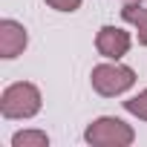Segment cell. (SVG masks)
Here are the masks:
<instances>
[{"mask_svg": "<svg viewBox=\"0 0 147 147\" xmlns=\"http://www.w3.org/2000/svg\"><path fill=\"white\" fill-rule=\"evenodd\" d=\"M0 113L3 118H32L40 113V90L29 81H18L3 90L0 95Z\"/></svg>", "mask_w": 147, "mask_h": 147, "instance_id": "1", "label": "cell"}, {"mask_svg": "<svg viewBox=\"0 0 147 147\" xmlns=\"http://www.w3.org/2000/svg\"><path fill=\"white\" fill-rule=\"evenodd\" d=\"M84 138L92 144V147H127L136 141V133L130 124H124L121 118L115 115H101L95 118L87 130H84Z\"/></svg>", "mask_w": 147, "mask_h": 147, "instance_id": "2", "label": "cell"}, {"mask_svg": "<svg viewBox=\"0 0 147 147\" xmlns=\"http://www.w3.org/2000/svg\"><path fill=\"white\" fill-rule=\"evenodd\" d=\"M136 84V72L121 63H98L92 66V90L104 98L121 95Z\"/></svg>", "mask_w": 147, "mask_h": 147, "instance_id": "3", "label": "cell"}, {"mask_svg": "<svg viewBox=\"0 0 147 147\" xmlns=\"http://www.w3.org/2000/svg\"><path fill=\"white\" fill-rule=\"evenodd\" d=\"M95 49H98V55H104L110 61H118L130 49V35L118 26H101L98 35H95Z\"/></svg>", "mask_w": 147, "mask_h": 147, "instance_id": "4", "label": "cell"}, {"mask_svg": "<svg viewBox=\"0 0 147 147\" xmlns=\"http://www.w3.org/2000/svg\"><path fill=\"white\" fill-rule=\"evenodd\" d=\"M29 43V35L26 29L18 23V20H0V58H18Z\"/></svg>", "mask_w": 147, "mask_h": 147, "instance_id": "5", "label": "cell"}, {"mask_svg": "<svg viewBox=\"0 0 147 147\" xmlns=\"http://www.w3.org/2000/svg\"><path fill=\"white\" fill-rule=\"evenodd\" d=\"M121 18H124L127 23H133V26H136L138 43H141V46H147V9H141L138 3H127V6L121 9Z\"/></svg>", "mask_w": 147, "mask_h": 147, "instance_id": "6", "label": "cell"}, {"mask_svg": "<svg viewBox=\"0 0 147 147\" xmlns=\"http://www.w3.org/2000/svg\"><path fill=\"white\" fill-rule=\"evenodd\" d=\"M49 136L40 130H20L12 136V147H46Z\"/></svg>", "mask_w": 147, "mask_h": 147, "instance_id": "7", "label": "cell"}, {"mask_svg": "<svg viewBox=\"0 0 147 147\" xmlns=\"http://www.w3.org/2000/svg\"><path fill=\"white\" fill-rule=\"evenodd\" d=\"M124 110H127V113H133L136 118L147 121V90H141L138 95L127 98V101H124Z\"/></svg>", "mask_w": 147, "mask_h": 147, "instance_id": "8", "label": "cell"}, {"mask_svg": "<svg viewBox=\"0 0 147 147\" xmlns=\"http://www.w3.org/2000/svg\"><path fill=\"white\" fill-rule=\"evenodd\" d=\"M46 3L52 9H58V12H75V9H81V0H46Z\"/></svg>", "mask_w": 147, "mask_h": 147, "instance_id": "9", "label": "cell"}, {"mask_svg": "<svg viewBox=\"0 0 147 147\" xmlns=\"http://www.w3.org/2000/svg\"><path fill=\"white\" fill-rule=\"evenodd\" d=\"M124 3H141V0H124Z\"/></svg>", "mask_w": 147, "mask_h": 147, "instance_id": "10", "label": "cell"}]
</instances>
